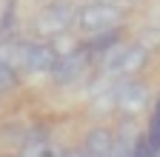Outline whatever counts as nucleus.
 <instances>
[{
	"instance_id": "9",
	"label": "nucleus",
	"mask_w": 160,
	"mask_h": 157,
	"mask_svg": "<svg viewBox=\"0 0 160 157\" xmlns=\"http://www.w3.org/2000/svg\"><path fill=\"white\" fill-rule=\"evenodd\" d=\"M37 3H46V0H37Z\"/></svg>"
},
{
	"instance_id": "4",
	"label": "nucleus",
	"mask_w": 160,
	"mask_h": 157,
	"mask_svg": "<svg viewBox=\"0 0 160 157\" xmlns=\"http://www.w3.org/2000/svg\"><path fill=\"white\" fill-rule=\"evenodd\" d=\"M89 63H92V57L86 54V49L83 46H74V49H69L63 54H57V60H54L49 77H52L54 86H63V89L66 86H74L80 77L89 71Z\"/></svg>"
},
{
	"instance_id": "7",
	"label": "nucleus",
	"mask_w": 160,
	"mask_h": 157,
	"mask_svg": "<svg viewBox=\"0 0 160 157\" xmlns=\"http://www.w3.org/2000/svg\"><path fill=\"white\" fill-rule=\"evenodd\" d=\"M114 146V131L106 129V126H97L86 134V143H83V151L89 157H106Z\"/></svg>"
},
{
	"instance_id": "8",
	"label": "nucleus",
	"mask_w": 160,
	"mask_h": 157,
	"mask_svg": "<svg viewBox=\"0 0 160 157\" xmlns=\"http://www.w3.org/2000/svg\"><path fill=\"white\" fill-rule=\"evenodd\" d=\"M120 37H123V26H114V29H109V32H100V34H92L89 40L83 43V49H86V54L92 57H100V54H106L109 49H114L117 43H120Z\"/></svg>"
},
{
	"instance_id": "2",
	"label": "nucleus",
	"mask_w": 160,
	"mask_h": 157,
	"mask_svg": "<svg viewBox=\"0 0 160 157\" xmlns=\"http://www.w3.org/2000/svg\"><path fill=\"white\" fill-rule=\"evenodd\" d=\"M120 20H123V9H120L117 3H103V0L86 3L83 9L77 12V17H74L77 29L83 32L86 37L100 34V32H109V29L120 26Z\"/></svg>"
},
{
	"instance_id": "3",
	"label": "nucleus",
	"mask_w": 160,
	"mask_h": 157,
	"mask_svg": "<svg viewBox=\"0 0 160 157\" xmlns=\"http://www.w3.org/2000/svg\"><path fill=\"white\" fill-rule=\"evenodd\" d=\"M74 17H77V12H74L72 3H66V0H52V3H46L37 12L34 29L43 37H60V34L69 32V26L74 23Z\"/></svg>"
},
{
	"instance_id": "6",
	"label": "nucleus",
	"mask_w": 160,
	"mask_h": 157,
	"mask_svg": "<svg viewBox=\"0 0 160 157\" xmlns=\"http://www.w3.org/2000/svg\"><path fill=\"white\" fill-rule=\"evenodd\" d=\"M146 60H149V46H140V43L123 46V54H120V60H117L112 74H134L146 66Z\"/></svg>"
},
{
	"instance_id": "1",
	"label": "nucleus",
	"mask_w": 160,
	"mask_h": 157,
	"mask_svg": "<svg viewBox=\"0 0 160 157\" xmlns=\"http://www.w3.org/2000/svg\"><path fill=\"white\" fill-rule=\"evenodd\" d=\"M9 60L14 63V69H23L29 74H49L57 60V52L46 40H23L14 46V54Z\"/></svg>"
},
{
	"instance_id": "10",
	"label": "nucleus",
	"mask_w": 160,
	"mask_h": 157,
	"mask_svg": "<svg viewBox=\"0 0 160 157\" xmlns=\"http://www.w3.org/2000/svg\"><path fill=\"white\" fill-rule=\"evenodd\" d=\"M103 3H112V0H103Z\"/></svg>"
},
{
	"instance_id": "5",
	"label": "nucleus",
	"mask_w": 160,
	"mask_h": 157,
	"mask_svg": "<svg viewBox=\"0 0 160 157\" xmlns=\"http://www.w3.org/2000/svg\"><path fill=\"white\" fill-rule=\"evenodd\" d=\"M149 100V86L143 80H120L112 86V106L123 114H134L146 106Z\"/></svg>"
}]
</instances>
